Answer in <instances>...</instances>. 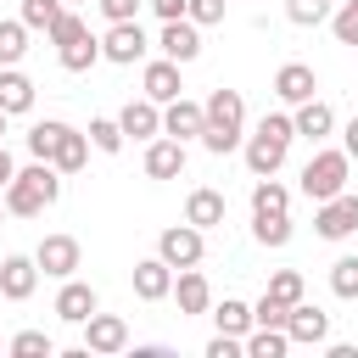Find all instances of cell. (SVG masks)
I'll list each match as a JSON object with an SVG mask.
<instances>
[{"mask_svg": "<svg viewBox=\"0 0 358 358\" xmlns=\"http://www.w3.org/2000/svg\"><path fill=\"white\" fill-rule=\"evenodd\" d=\"M56 196H62V173L50 168V162H28V168H17L11 173V185L0 190V201H6V213L11 218H39L45 207H56Z\"/></svg>", "mask_w": 358, "mask_h": 358, "instance_id": "6da1fadb", "label": "cell"}, {"mask_svg": "<svg viewBox=\"0 0 358 358\" xmlns=\"http://www.w3.org/2000/svg\"><path fill=\"white\" fill-rule=\"evenodd\" d=\"M241 140H246V101H241V90H213L201 101V145L213 157H224Z\"/></svg>", "mask_w": 358, "mask_h": 358, "instance_id": "7a4b0ae2", "label": "cell"}, {"mask_svg": "<svg viewBox=\"0 0 358 358\" xmlns=\"http://www.w3.org/2000/svg\"><path fill=\"white\" fill-rule=\"evenodd\" d=\"M291 140H296L291 117H285V112H263V123H257V129L241 140V157H246L252 179H268V173H280V168H285V151H291Z\"/></svg>", "mask_w": 358, "mask_h": 358, "instance_id": "3957f363", "label": "cell"}, {"mask_svg": "<svg viewBox=\"0 0 358 358\" xmlns=\"http://www.w3.org/2000/svg\"><path fill=\"white\" fill-rule=\"evenodd\" d=\"M50 45H56V62H62L67 73H90V67L101 62V39H95L90 22H84L78 11H67V6H62V17L50 22Z\"/></svg>", "mask_w": 358, "mask_h": 358, "instance_id": "277c9868", "label": "cell"}, {"mask_svg": "<svg viewBox=\"0 0 358 358\" xmlns=\"http://www.w3.org/2000/svg\"><path fill=\"white\" fill-rule=\"evenodd\" d=\"M347 173H352V157L347 151H313L308 168H302V196L308 201H330L347 190Z\"/></svg>", "mask_w": 358, "mask_h": 358, "instance_id": "5b68a950", "label": "cell"}, {"mask_svg": "<svg viewBox=\"0 0 358 358\" xmlns=\"http://www.w3.org/2000/svg\"><path fill=\"white\" fill-rule=\"evenodd\" d=\"M145 50H151V39H145L140 17H129V22H106V34H101V62L134 67V62H145Z\"/></svg>", "mask_w": 358, "mask_h": 358, "instance_id": "8992f818", "label": "cell"}, {"mask_svg": "<svg viewBox=\"0 0 358 358\" xmlns=\"http://www.w3.org/2000/svg\"><path fill=\"white\" fill-rule=\"evenodd\" d=\"M313 235H319V241H347V235H358V196L341 190V196H330V201H313Z\"/></svg>", "mask_w": 358, "mask_h": 358, "instance_id": "52a82bcc", "label": "cell"}, {"mask_svg": "<svg viewBox=\"0 0 358 358\" xmlns=\"http://www.w3.org/2000/svg\"><path fill=\"white\" fill-rule=\"evenodd\" d=\"M201 252H207V235H201L196 224H168V229L157 235V257H162L168 268H196Z\"/></svg>", "mask_w": 358, "mask_h": 358, "instance_id": "ba28073f", "label": "cell"}, {"mask_svg": "<svg viewBox=\"0 0 358 358\" xmlns=\"http://www.w3.org/2000/svg\"><path fill=\"white\" fill-rule=\"evenodd\" d=\"M34 263H39V274H50V280H67V274H78V263H84V246H78L73 235H45V241L34 246Z\"/></svg>", "mask_w": 358, "mask_h": 358, "instance_id": "9c48e42d", "label": "cell"}, {"mask_svg": "<svg viewBox=\"0 0 358 358\" xmlns=\"http://www.w3.org/2000/svg\"><path fill=\"white\" fill-rule=\"evenodd\" d=\"M78 330H84V352H95V358H112V352L129 347V324H123L117 313H101V308H95Z\"/></svg>", "mask_w": 358, "mask_h": 358, "instance_id": "30bf717a", "label": "cell"}, {"mask_svg": "<svg viewBox=\"0 0 358 358\" xmlns=\"http://www.w3.org/2000/svg\"><path fill=\"white\" fill-rule=\"evenodd\" d=\"M157 50L168 56V62H196L201 56V28L190 22V17H173V22H162V34H157Z\"/></svg>", "mask_w": 358, "mask_h": 358, "instance_id": "8fae6325", "label": "cell"}, {"mask_svg": "<svg viewBox=\"0 0 358 358\" xmlns=\"http://www.w3.org/2000/svg\"><path fill=\"white\" fill-rule=\"evenodd\" d=\"M168 296L179 302V319H196V313L213 308V285H207L201 268H173V291Z\"/></svg>", "mask_w": 358, "mask_h": 358, "instance_id": "7c38bea8", "label": "cell"}, {"mask_svg": "<svg viewBox=\"0 0 358 358\" xmlns=\"http://www.w3.org/2000/svg\"><path fill=\"white\" fill-rule=\"evenodd\" d=\"M285 336H291V347H324V341H330V313L296 302V308L285 313Z\"/></svg>", "mask_w": 358, "mask_h": 358, "instance_id": "4fadbf2b", "label": "cell"}, {"mask_svg": "<svg viewBox=\"0 0 358 358\" xmlns=\"http://www.w3.org/2000/svg\"><path fill=\"white\" fill-rule=\"evenodd\" d=\"M34 285H39V263H34L28 252L0 257V296H6V302H28Z\"/></svg>", "mask_w": 358, "mask_h": 358, "instance_id": "5bb4252c", "label": "cell"}, {"mask_svg": "<svg viewBox=\"0 0 358 358\" xmlns=\"http://www.w3.org/2000/svg\"><path fill=\"white\" fill-rule=\"evenodd\" d=\"M140 90H145V101H157V106H168L173 95H185V78H179V62H168V56H157V62H145V73H140Z\"/></svg>", "mask_w": 358, "mask_h": 358, "instance_id": "9a60e30c", "label": "cell"}, {"mask_svg": "<svg viewBox=\"0 0 358 358\" xmlns=\"http://www.w3.org/2000/svg\"><path fill=\"white\" fill-rule=\"evenodd\" d=\"M179 173H185V140L173 134L145 140V179H179Z\"/></svg>", "mask_w": 358, "mask_h": 358, "instance_id": "2e32d148", "label": "cell"}, {"mask_svg": "<svg viewBox=\"0 0 358 358\" xmlns=\"http://www.w3.org/2000/svg\"><path fill=\"white\" fill-rule=\"evenodd\" d=\"M224 213H229V201H224V190H213V185H196V190L185 196V224H196L201 235H207V229H218V224H224Z\"/></svg>", "mask_w": 358, "mask_h": 358, "instance_id": "e0dca14e", "label": "cell"}, {"mask_svg": "<svg viewBox=\"0 0 358 358\" xmlns=\"http://www.w3.org/2000/svg\"><path fill=\"white\" fill-rule=\"evenodd\" d=\"M101 308V296H95V285H84V280H62V291H56V319L62 324H84L90 313Z\"/></svg>", "mask_w": 358, "mask_h": 358, "instance_id": "ac0fdd59", "label": "cell"}, {"mask_svg": "<svg viewBox=\"0 0 358 358\" xmlns=\"http://www.w3.org/2000/svg\"><path fill=\"white\" fill-rule=\"evenodd\" d=\"M274 95H280L285 106H296V101H313V95H319V73H313L308 62H285V67L274 73Z\"/></svg>", "mask_w": 358, "mask_h": 358, "instance_id": "d6986e66", "label": "cell"}, {"mask_svg": "<svg viewBox=\"0 0 358 358\" xmlns=\"http://www.w3.org/2000/svg\"><path fill=\"white\" fill-rule=\"evenodd\" d=\"M117 129H123V140H157L162 134V106L140 95V101H129L117 112Z\"/></svg>", "mask_w": 358, "mask_h": 358, "instance_id": "ffe728a7", "label": "cell"}, {"mask_svg": "<svg viewBox=\"0 0 358 358\" xmlns=\"http://www.w3.org/2000/svg\"><path fill=\"white\" fill-rule=\"evenodd\" d=\"M162 134H173V140H201V101H190V95H173L168 106H162Z\"/></svg>", "mask_w": 358, "mask_h": 358, "instance_id": "44dd1931", "label": "cell"}, {"mask_svg": "<svg viewBox=\"0 0 358 358\" xmlns=\"http://www.w3.org/2000/svg\"><path fill=\"white\" fill-rule=\"evenodd\" d=\"M291 129H296V140H330V129H336V112H330V101H296V112H291Z\"/></svg>", "mask_w": 358, "mask_h": 358, "instance_id": "7402d4cb", "label": "cell"}, {"mask_svg": "<svg viewBox=\"0 0 358 358\" xmlns=\"http://www.w3.org/2000/svg\"><path fill=\"white\" fill-rule=\"evenodd\" d=\"M129 280H134V296H140V302H162V296L173 291V268H168L162 257H140Z\"/></svg>", "mask_w": 358, "mask_h": 358, "instance_id": "603a6c76", "label": "cell"}, {"mask_svg": "<svg viewBox=\"0 0 358 358\" xmlns=\"http://www.w3.org/2000/svg\"><path fill=\"white\" fill-rule=\"evenodd\" d=\"M90 162V134H78L73 123H62V134H56V145H50V168L56 173H78Z\"/></svg>", "mask_w": 358, "mask_h": 358, "instance_id": "cb8c5ba5", "label": "cell"}, {"mask_svg": "<svg viewBox=\"0 0 358 358\" xmlns=\"http://www.w3.org/2000/svg\"><path fill=\"white\" fill-rule=\"evenodd\" d=\"M0 112H6V117L34 112V78H28L22 67H0Z\"/></svg>", "mask_w": 358, "mask_h": 358, "instance_id": "d4e9b609", "label": "cell"}, {"mask_svg": "<svg viewBox=\"0 0 358 358\" xmlns=\"http://www.w3.org/2000/svg\"><path fill=\"white\" fill-rule=\"evenodd\" d=\"M291 213H252V241L257 246H268V252H280V246H291Z\"/></svg>", "mask_w": 358, "mask_h": 358, "instance_id": "484cf974", "label": "cell"}, {"mask_svg": "<svg viewBox=\"0 0 358 358\" xmlns=\"http://www.w3.org/2000/svg\"><path fill=\"white\" fill-rule=\"evenodd\" d=\"M241 347H246V358H285L291 352V336L285 330H268V324H252L241 336Z\"/></svg>", "mask_w": 358, "mask_h": 358, "instance_id": "4316f807", "label": "cell"}, {"mask_svg": "<svg viewBox=\"0 0 358 358\" xmlns=\"http://www.w3.org/2000/svg\"><path fill=\"white\" fill-rule=\"evenodd\" d=\"M213 313V324L224 330V336H246L252 330V302H241V296H224L218 308H207Z\"/></svg>", "mask_w": 358, "mask_h": 358, "instance_id": "83f0119b", "label": "cell"}, {"mask_svg": "<svg viewBox=\"0 0 358 358\" xmlns=\"http://www.w3.org/2000/svg\"><path fill=\"white\" fill-rule=\"evenodd\" d=\"M252 213H291V190L268 173V179H257L252 185Z\"/></svg>", "mask_w": 358, "mask_h": 358, "instance_id": "f1b7e54d", "label": "cell"}, {"mask_svg": "<svg viewBox=\"0 0 358 358\" xmlns=\"http://www.w3.org/2000/svg\"><path fill=\"white\" fill-rule=\"evenodd\" d=\"M6 352H11V358H56V341H50L45 330H17V336L6 341Z\"/></svg>", "mask_w": 358, "mask_h": 358, "instance_id": "f546056e", "label": "cell"}, {"mask_svg": "<svg viewBox=\"0 0 358 358\" xmlns=\"http://www.w3.org/2000/svg\"><path fill=\"white\" fill-rule=\"evenodd\" d=\"M28 56V22H0V67H17Z\"/></svg>", "mask_w": 358, "mask_h": 358, "instance_id": "4dcf8cb0", "label": "cell"}, {"mask_svg": "<svg viewBox=\"0 0 358 358\" xmlns=\"http://www.w3.org/2000/svg\"><path fill=\"white\" fill-rule=\"evenodd\" d=\"M302 291H308V285H302V274H296V268H274V274H268V296H274V302L296 308V302H302Z\"/></svg>", "mask_w": 358, "mask_h": 358, "instance_id": "1f68e13d", "label": "cell"}, {"mask_svg": "<svg viewBox=\"0 0 358 358\" xmlns=\"http://www.w3.org/2000/svg\"><path fill=\"white\" fill-rule=\"evenodd\" d=\"M330 0H285V17L296 22V28H319V22H330Z\"/></svg>", "mask_w": 358, "mask_h": 358, "instance_id": "d6a6232c", "label": "cell"}, {"mask_svg": "<svg viewBox=\"0 0 358 358\" xmlns=\"http://www.w3.org/2000/svg\"><path fill=\"white\" fill-rule=\"evenodd\" d=\"M90 145L106 151V157H117V151H123V129H117V117H90Z\"/></svg>", "mask_w": 358, "mask_h": 358, "instance_id": "836d02e7", "label": "cell"}, {"mask_svg": "<svg viewBox=\"0 0 358 358\" xmlns=\"http://www.w3.org/2000/svg\"><path fill=\"white\" fill-rule=\"evenodd\" d=\"M330 291H336L341 302L358 296V257H336V263H330Z\"/></svg>", "mask_w": 358, "mask_h": 358, "instance_id": "e575fe53", "label": "cell"}, {"mask_svg": "<svg viewBox=\"0 0 358 358\" xmlns=\"http://www.w3.org/2000/svg\"><path fill=\"white\" fill-rule=\"evenodd\" d=\"M330 34H336V45H358V0H341L330 11Z\"/></svg>", "mask_w": 358, "mask_h": 358, "instance_id": "d590c367", "label": "cell"}, {"mask_svg": "<svg viewBox=\"0 0 358 358\" xmlns=\"http://www.w3.org/2000/svg\"><path fill=\"white\" fill-rule=\"evenodd\" d=\"M56 134H62V117H45V123H34V129H28V157L50 162V145H56Z\"/></svg>", "mask_w": 358, "mask_h": 358, "instance_id": "8d00e7d4", "label": "cell"}, {"mask_svg": "<svg viewBox=\"0 0 358 358\" xmlns=\"http://www.w3.org/2000/svg\"><path fill=\"white\" fill-rule=\"evenodd\" d=\"M285 313H291V308H285V302H274L268 291H263V296L252 302V324H268V330H285Z\"/></svg>", "mask_w": 358, "mask_h": 358, "instance_id": "74e56055", "label": "cell"}, {"mask_svg": "<svg viewBox=\"0 0 358 358\" xmlns=\"http://www.w3.org/2000/svg\"><path fill=\"white\" fill-rule=\"evenodd\" d=\"M56 17H62V0H22V22H28V28H45V34H50Z\"/></svg>", "mask_w": 358, "mask_h": 358, "instance_id": "f35d334b", "label": "cell"}, {"mask_svg": "<svg viewBox=\"0 0 358 358\" xmlns=\"http://www.w3.org/2000/svg\"><path fill=\"white\" fill-rule=\"evenodd\" d=\"M224 6H229V0H190L185 17H190L196 28H213V22H224Z\"/></svg>", "mask_w": 358, "mask_h": 358, "instance_id": "ab89813d", "label": "cell"}, {"mask_svg": "<svg viewBox=\"0 0 358 358\" xmlns=\"http://www.w3.org/2000/svg\"><path fill=\"white\" fill-rule=\"evenodd\" d=\"M95 6H101V17H106V22H129V17H140V6H145V0H95Z\"/></svg>", "mask_w": 358, "mask_h": 358, "instance_id": "60d3db41", "label": "cell"}, {"mask_svg": "<svg viewBox=\"0 0 358 358\" xmlns=\"http://www.w3.org/2000/svg\"><path fill=\"white\" fill-rule=\"evenodd\" d=\"M207 358H246V347H241V336H224V330H218V336L207 341Z\"/></svg>", "mask_w": 358, "mask_h": 358, "instance_id": "b9f144b4", "label": "cell"}, {"mask_svg": "<svg viewBox=\"0 0 358 358\" xmlns=\"http://www.w3.org/2000/svg\"><path fill=\"white\" fill-rule=\"evenodd\" d=\"M145 6H151L162 22H173V17H185V6H190V0H145Z\"/></svg>", "mask_w": 358, "mask_h": 358, "instance_id": "7bdbcfd3", "label": "cell"}, {"mask_svg": "<svg viewBox=\"0 0 358 358\" xmlns=\"http://www.w3.org/2000/svg\"><path fill=\"white\" fill-rule=\"evenodd\" d=\"M341 151L358 162V117H347V129H341Z\"/></svg>", "mask_w": 358, "mask_h": 358, "instance_id": "ee69618b", "label": "cell"}, {"mask_svg": "<svg viewBox=\"0 0 358 358\" xmlns=\"http://www.w3.org/2000/svg\"><path fill=\"white\" fill-rule=\"evenodd\" d=\"M11 173H17V162H11V151H6V140H0V190L11 185Z\"/></svg>", "mask_w": 358, "mask_h": 358, "instance_id": "f6af8a7d", "label": "cell"}, {"mask_svg": "<svg viewBox=\"0 0 358 358\" xmlns=\"http://www.w3.org/2000/svg\"><path fill=\"white\" fill-rule=\"evenodd\" d=\"M0 140H6V112H0Z\"/></svg>", "mask_w": 358, "mask_h": 358, "instance_id": "bcb514c9", "label": "cell"}, {"mask_svg": "<svg viewBox=\"0 0 358 358\" xmlns=\"http://www.w3.org/2000/svg\"><path fill=\"white\" fill-rule=\"evenodd\" d=\"M0 224H6V201H0Z\"/></svg>", "mask_w": 358, "mask_h": 358, "instance_id": "7dc6e473", "label": "cell"}, {"mask_svg": "<svg viewBox=\"0 0 358 358\" xmlns=\"http://www.w3.org/2000/svg\"><path fill=\"white\" fill-rule=\"evenodd\" d=\"M62 6H78V0H62Z\"/></svg>", "mask_w": 358, "mask_h": 358, "instance_id": "c3c4849f", "label": "cell"}, {"mask_svg": "<svg viewBox=\"0 0 358 358\" xmlns=\"http://www.w3.org/2000/svg\"><path fill=\"white\" fill-rule=\"evenodd\" d=\"M0 352H6V341H0Z\"/></svg>", "mask_w": 358, "mask_h": 358, "instance_id": "681fc988", "label": "cell"}]
</instances>
